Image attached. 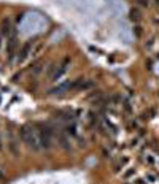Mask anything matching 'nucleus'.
I'll use <instances>...</instances> for the list:
<instances>
[{
	"mask_svg": "<svg viewBox=\"0 0 159 184\" xmlns=\"http://www.w3.org/2000/svg\"><path fill=\"white\" fill-rule=\"evenodd\" d=\"M54 68H56V65H54V63H51V65H49V68H48V75H51V73L54 72Z\"/></svg>",
	"mask_w": 159,
	"mask_h": 184,
	"instance_id": "obj_14",
	"label": "nucleus"
},
{
	"mask_svg": "<svg viewBox=\"0 0 159 184\" xmlns=\"http://www.w3.org/2000/svg\"><path fill=\"white\" fill-rule=\"evenodd\" d=\"M8 146H10V151H11L13 156H18V154H19V143H18V140L13 136V133L10 135V143H8Z\"/></svg>",
	"mask_w": 159,
	"mask_h": 184,
	"instance_id": "obj_6",
	"label": "nucleus"
},
{
	"mask_svg": "<svg viewBox=\"0 0 159 184\" xmlns=\"http://www.w3.org/2000/svg\"><path fill=\"white\" fill-rule=\"evenodd\" d=\"M2 33L3 35H10L11 33V21L8 18H5L2 21Z\"/></svg>",
	"mask_w": 159,
	"mask_h": 184,
	"instance_id": "obj_7",
	"label": "nucleus"
},
{
	"mask_svg": "<svg viewBox=\"0 0 159 184\" xmlns=\"http://www.w3.org/2000/svg\"><path fill=\"white\" fill-rule=\"evenodd\" d=\"M3 178V172H2V168H0V179Z\"/></svg>",
	"mask_w": 159,
	"mask_h": 184,
	"instance_id": "obj_19",
	"label": "nucleus"
},
{
	"mask_svg": "<svg viewBox=\"0 0 159 184\" xmlns=\"http://www.w3.org/2000/svg\"><path fill=\"white\" fill-rule=\"evenodd\" d=\"M67 133H72V135H76V127H75V125H69V127H67Z\"/></svg>",
	"mask_w": 159,
	"mask_h": 184,
	"instance_id": "obj_12",
	"label": "nucleus"
},
{
	"mask_svg": "<svg viewBox=\"0 0 159 184\" xmlns=\"http://www.w3.org/2000/svg\"><path fill=\"white\" fill-rule=\"evenodd\" d=\"M138 3H140L142 6H148V0H137Z\"/></svg>",
	"mask_w": 159,
	"mask_h": 184,
	"instance_id": "obj_15",
	"label": "nucleus"
},
{
	"mask_svg": "<svg viewBox=\"0 0 159 184\" xmlns=\"http://www.w3.org/2000/svg\"><path fill=\"white\" fill-rule=\"evenodd\" d=\"M129 18H131V21H140L142 19V13H140V10L138 8H132L131 10V13H129Z\"/></svg>",
	"mask_w": 159,
	"mask_h": 184,
	"instance_id": "obj_9",
	"label": "nucleus"
},
{
	"mask_svg": "<svg viewBox=\"0 0 159 184\" xmlns=\"http://www.w3.org/2000/svg\"><path fill=\"white\" fill-rule=\"evenodd\" d=\"M59 140H60V146H62V148H64V149H70V145H69V140H67V136H65V135H64V133H60Z\"/></svg>",
	"mask_w": 159,
	"mask_h": 184,
	"instance_id": "obj_10",
	"label": "nucleus"
},
{
	"mask_svg": "<svg viewBox=\"0 0 159 184\" xmlns=\"http://www.w3.org/2000/svg\"><path fill=\"white\" fill-rule=\"evenodd\" d=\"M40 72H42V62H37L35 65H33V68H32V75L37 76Z\"/></svg>",
	"mask_w": 159,
	"mask_h": 184,
	"instance_id": "obj_11",
	"label": "nucleus"
},
{
	"mask_svg": "<svg viewBox=\"0 0 159 184\" xmlns=\"http://www.w3.org/2000/svg\"><path fill=\"white\" fill-rule=\"evenodd\" d=\"M67 89H72V83H65V84H62V86H59V88H54L51 89V94H62L64 91H67Z\"/></svg>",
	"mask_w": 159,
	"mask_h": 184,
	"instance_id": "obj_8",
	"label": "nucleus"
},
{
	"mask_svg": "<svg viewBox=\"0 0 159 184\" xmlns=\"http://www.w3.org/2000/svg\"><path fill=\"white\" fill-rule=\"evenodd\" d=\"M51 135H53V130L49 129L48 125H40L38 136H40V145H42V149H48L49 146H51Z\"/></svg>",
	"mask_w": 159,
	"mask_h": 184,
	"instance_id": "obj_2",
	"label": "nucleus"
},
{
	"mask_svg": "<svg viewBox=\"0 0 159 184\" xmlns=\"http://www.w3.org/2000/svg\"><path fill=\"white\" fill-rule=\"evenodd\" d=\"M19 132H21V140L29 146V148H32L33 151H40V149H42L38 130H35L33 127H30V125H24Z\"/></svg>",
	"mask_w": 159,
	"mask_h": 184,
	"instance_id": "obj_1",
	"label": "nucleus"
},
{
	"mask_svg": "<svg viewBox=\"0 0 159 184\" xmlns=\"http://www.w3.org/2000/svg\"><path fill=\"white\" fill-rule=\"evenodd\" d=\"M124 110H126L127 113H131V105H129V102H124Z\"/></svg>",
	"mask_w": 159,
	"mask_h": 184,
	"instance_id": "obj_13",
	"label": "nucleus"
},
{
	"mask_svg": "<svg viewBox=\"0 0 159 184\" xmlns=\"http://www.w3.org/2000/svg\"><path fill=\"white\" fill-rule=\"evenodd\" d=\"M16 45H18V38H16L15 33H11V37H10V40H8V46H6V56H8V61H11L13 56H15Z\"/></svg>",
	"mask_w": 159,
	"mask_h": 184,
	"instance_id": "obj_3",
	"label": "nucleus"
},
{
	"mask_svg": "<svg viewBox=\"0 0 159 184\" xmlns=\"http://www.w3.org/2000/svg\"><path fill=\"white\" fill-rule=\"evenodd\" d=\"M69 63H70V59H65L62 63L59 65V70H56V73L53 75V79H59L60 76L64 75V73L67 72V68H69Z\"/></svg>",
	"mask_w": 159,
	"mask_h": 184,
	"instance_id": "obj_5",
	"label": "nucleus"
},
{
	"mask_svg": "<svg viewBox=\"0 0 159 184\" xmlns=\"http://www.w3.org/2000/svg\"><path fill=\"white\" fill-rule=\"evenodd\" d=\"M156 3H158V5H159V0H156Z\"/></svg>",
	"mask_w": 159,
	"mask_h": 184,
	"instance_id": "obj_20",
	"label": "nucleus"
},
{
	"mask_svg": "<svg viewBox=\"0 0 159 184\" xmlns=\"http://www.w3.org/2000/svg\"><path fill=\"white\" fill-rule=\"evenodd\" d=\"M32 45H33V41L30 40V41H27L24 46H22V49H21V52H19V56H18V61L19 62H22L24 59L29 56V52H30V49H32Z\"/></svg>",
	"mask_w": 159,
	"mask_h": 184,
	"instance_id": "obj_4",
	"label": "nucleus"
},
{
	"mask_svg": "<svg viewBox=\"0 0 159 184\" xmlns=\"http://www.w3.org/2000/svg\"><path fill=\"white\" fill-rule=\"evenodd\" d=\"M132 173H134V170H129V172H127V173H126V178H129V176H131V175H132Z\"/></svg>",
	"mask_w": 159,
	"mask_h": 184,
	"instance_id": "obj_17",
	"label": "nucleus"
},
{
	"mask_svg": "<svg viewBox=\"0 0 159 184\" xmlns=\"http://www.w3.org/2000/svg\"><path fill=\"white\" fill-rule=\"evenodd\" d=\"M140 33H142L140 27H135V35H137V37H140Z\"/></svg>",
	"mask_w": 159,
	"mask_h": 184,
	"instance_id": "obj_16",
	"label": "nucleus"
},
{
	"mask_svg": "<svg viewBox=\"0 0 159 184\" xmlns=\"http://www.w3.org/2000/svg\"><path fill=\"white\" fill-rule=\"evenodd\" d=\"M3 149V143H2V138H0V151Z\"/></svg>",
	"mask_w": 159,
	"mask_h": 184,
	"instance_id": "obj_18",
	"label": "nucleus"
}]
</instances>
